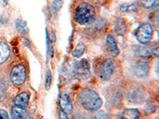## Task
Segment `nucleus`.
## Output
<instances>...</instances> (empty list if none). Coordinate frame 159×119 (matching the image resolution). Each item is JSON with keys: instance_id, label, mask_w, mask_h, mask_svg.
Here are the masks:
<instances>
[{"instance_id": "1", "label": "nucleus", "mask_w": 159, "mask_h": 119, "mask_svg": "<svg viewBox=\"0 0 159 119\" xmlns=\"http://www.w3.org/2000/svg\"><path fill=\"white\" fill-rule=\"evenodd\" d=\"M80 103L82 107L89 110H97L102 106V99L99 95L92 89H84L80 94Z\"/></svg>"}, {"instance_id": "2", "label": "nucleus", "mask_w": 159, "mask_h": 119, "mask_svg": "<svg viewBox=\"0 0 159 119\" xmlns=\"http://www.w3.org/2000/svg\"><path fill=\"white\" fill-rule=\"evenodd\" d=\"M96 18L94 7L87 2L78 4L74 11L75 21L80 25H88L92 23Z\"/></svg>"}, {"instance_id": "3", "label": "nucleus", "mask_w": 159, "mask_h": 119, "mask_svg": "<svg viewBox=\"0 0 159 119\" xmlns=\"http://www.w3.org/2000/svg\"><path fill=\"white\" fill-rule=\"evenodd\" d=\"M114 64L110 59H103L96 66V74L102 80H108L114 72Z\"/></svg>"}, {"instance_id": "4", "label": "nucleus", "mask_w": 159, "mask_h": 119, "mask_svg": "<svg viewBox=\"0 0 159 119\" xmlns=\"http://www.w3.org/2000/svg\"><path fill=\"white\" fill-rule=\"evenodd\" d=\"M73 75L78 79H86L90 76V63L88 60L82 59L75 64Z\"/></svg>"}, {"instance_id": "5", "label": "nucleus", "mask_w": 159, "mask_h": 119, "mask_svg": "<svg viewBox=\"0 0 159 119\" xmlns=\"http://www.w3.org/2000/svg\"><path fill=\"white\" fill-rule=\"evenodd\" d=\"M10 78L11 82L16 86H21L23 84L26 78L25 66L22 64L15 65L11 69Z\"/></svg>"}, {"instance_id": "6", "label": "nucleus", "mask_w": 159, "mask_h": 119, "mask_svg": "<svg viewBox=\"0 0 159 119\" xmlns=\"http://www.w3.org/2000/svg\"><path fill=\"white\" fill-rule=\"evenodd\" d=\"M153 36V28L149 23L142 24L135 33L136 39L142 44H147Z\"/></svg>"}, {"instance_id": "7", "label": "nucleus", "mask_w": 159, "mask_h": 119, "mask_svg": "<svg viewBox=\"0 0 159 119\" xmlns=\"http://www.w3.org/2000/svg\"><path fill=\"white\" fill-rule=\"evenodd\" d=\"M150 67L149 64L145 61H139L136 63L133 68V72L137 77L144 78L148 75Z\"/></svg>"}, {"instance_id": "8", "label": "nucleus", "mask_w": 159, "mask_h": 119, "mask_svg": "<svg viewBox=\"0 0 159 119\" xmlns=\"http://www.w3.org/2000/svg\"><path fill=\"white\" fill-rule=\"evenodd\" d=\"M59 104L60 107L61 108L62 111L65 112L66 114H72L73 107L72 104L69 99V95L65 93H61L59 97Z\"/></svg>"}, {"instance_id": "9", "label": "nucleus", "mask_w": 159, "mask_h": 119, "mask_svg": "<svg viewBox=\"0 0 159 119\" xmlns=\"http://www.w3.org/2000/svg\"><path fill=\"white\" fill-rule=\"evenodd\" d=\"M106 48L112 56H117L119 54V49L118 48L117 42L111 34H108L106 38Z\"/></svg>"}, {"instance_id": "10", "label": "nucleus", "mask_w": 159, "mask_h": 119, "mask_svg": "<svg viewBox=\"0 0 159 119\" xmlns=\"http://www.w3.org/2000/svg\"><path fill=\"white\" fill-rule=\"evenodd\" d=\"M30 100V95L27 92H22L14 99V104L15 107L25 108L27 106Z\"/></svg>"}, {"instance_id": "11", "label": "nucleus", "mask_w": 159, "mask_h": 119, "mask_svg": "<svg viewBox=\"0 0 159 119\" xmlns=\"http://www.w3.org/2000/svg\"><path fill=\"white\" fill-rule=\"evenodd\" d=\"M114 29L117 35L123 36L127 32V25L125 23V21L121 18H118L115 20Z\"/></svg>"}, {"instance_id": "12", "label": "nucleus", "mask_w": 159, "mask_h": 119, "mask_svg": "<svg viewBox=\"0 0 159 119\" xmlns=\"http://www.w3.org/2000/svg\"><path fill=\"white\" fill-rule=\"evenodd\" d=\"M11 54V50L8 45L4 42H0V64L7 60Z\"/></svg>"}, {"instance_id": "13", "label": "nucleus", "mask_w": 159, "mask_h": 119, "mask_svg": "<svg viewBox=\"0 0 159 119\" xmlns=\"http://www.w3.org/2000/svg\"><path fill=\"white\" fill-rule=\"evenodd\" d=\"M140 113L136 109H126L123 111L119 119H139Z\"/></svg>"}, {"instance_id": "14", "label": "nucleus", "mask_w": 159, "mask_h": 119, "mask_svg": "<svg viewBox=\"0 0 159 119\" xmlns=\"http://www.w3.org/2000/svg\"><path fill=\"white\" fill-rule=\"evenodd\" d=\"M11 117L12 119H26L27 112L22 107H15L11 110Z\"/></svg>"}, {"instance_id": "15", "label": "nucleus", "mask_w": 159, "mask_h": 119, "mask_svg": "<svg viewBox=\"0 0 159 119\" xmlns=\"http://www.w3.org/2000/svg\"><path fill=\"white\" fill-rule=\"evenodd\" d=\"M15 25H16L17 30H18L19 33H23V34H25V33H28L27 25H26V22H24L23 20L17 19Z\"/></svg>"}, {"instance_id": "16", "label": "nucleus", "mask_w": 159, "mask_h": 119, "mask_svg": "<svg viewBox=\"0 0 159 119\" xmlns=\"http://www.w3.org/2000/svg\"><path fill=\"white\" fill-rule=\"evenodd\" d=\"M85 51V45L82 43H79L76 46V48L74 49L73 52H72V56L74 57H80L82 54Z\"/></svg>"}, {"instance_id": "17", "label": "nucleus", "mask_w": 159, "mask_h": 119, "mask_svg": "<svg viewBox=\"0 0 159 119\" xmlns=\"http://www.w3.org/2000/svg\"><path fill=\"white\" fill-rule=\"evenodd\" d=\"M63 4V0H54L52 4V12L53 16H56Z\"/></svg>"}, {"instance_id": "18", "label": "nucleus", "mask_w": 159, "mask_h": 119, "mask_svg": "<svg viewBox=\"0 0 159 119\" xmlns=\"http://www.w3.org/2000/svg\"><path fill=\"white\" fill-rule=\"evenodd\" d=\"M159 3V0H142V5L143 7L149 9V8L154 7V6Z\"/></svg>"}, {"instance_id": "19", "label": "nucleus", "mask_w": 159, "mask_h": 119, "mask_svg": "<svg viewBox=\"0 0 159 119\" xmlns=\"http://www.w3.org/2000/svg\"><path fill=\"white\" fill-rule=\"evenodd\" d=\"M92 119H109L108 115L103 110H99L92 115Z\"/></svg>"}, {"instance_id": "20", "label": "nucleus", "mask_w": 159, "mask_h": 119, "mask_svg": "<svg viewBox=\"0 0 159 119\" xmlns=\"http://www.w3.org/2000/svg\"><path fill=\"white\" fill-rule=\"evenodd\" d=\"M137 8V6L135 3L128 4V3H124L120 7V9L122 11H135Z\"/></svg>"}, {"instance_id": "21", "label": "nucleus", "mask_w": 159, "mask_h": 119, "mask_svg": "<svg viewBox=\"0 0 159 119\" xmlns=\"http://www.w3.org/2000/svg\"><path fill=\"white\" fill-rule=\"evenodd\" d=\"M7 84L4 80H1L0 81V100H2L4 97V95L7 90Z\"/></svg>"}, {"instance_id": "22", "label": "nucleus", "mask_w": 159, "mask_h": 119, "mask_svg": "<svg viewBox=\"0 0 159 119\" xmlns=\"http://www.w3.org/2000/svg\"><path fill=\"white\" fill-rule=\"evenodd\" d=\"M51 81H52V74H51L50 71H47L46 77H45V88L47 90L50 87Z\"/></svg>"}, {"instance_id": "23", "label": "nucleus", "mask_w": 159, "mask_h": 119, "mask_svg": "<svg viewBox=\"0 0 159 119\" xmlns=\"http://www.w3.org/2000/svg\"><path fill=\"white\" fill-rule=\"evenodd\" d=\"M154 19L155 21L156 25L159 27V6L156 8V10L154 12Z\"/></svg>"}, {"instance_id": "24", "label": "nucleus", "mask_w": 159, "mask_h": 119, "mask_svg": "<svg viewBox=\"0 0 159 119\" xmlns=\"http://www.w3.org/2000/svg\"><path fill=\"white\" fill-rule=\"evenodd\" d=\"M0 119H10L8 113L5 110L0 109Z\"/></svg>"}, {"instance_id": "25", "label": "nucleus", "mask_w": 159, "mask_h": 119, "mask_svg": "<svg viewBox=\"0 0 159 119\" xmlns=\"http://www.w3.org/2000/svg\"><path fill=\"white\" fill-rule=\"evenodd\" d=\"M59 117L60 119H68L67 117V114H65V112H63L62 110L59 112Z\"/></svg>"}, {"instance_id": "26", "label": "nucleus", "mask_w": 159, "mask_h": 119, "mask_svg": "<svg viewBox=\"0 0 159 119\" xmlns=\"http://www.w3.org/2000/svg\"><path fill=\"white\" fill-rule=\"evenodd\" d=\"M152 53H153V55H154V56H155L156 57L159 58V46H157V48H155V49L153 50Z\"/></svg>"}, {"instance_id": "27", "label": "nucleus", "mask_w": 159, "mask_h": 119, "mask_svg": "<svg viewBox=\"0 0 159 119\" xmlns=\"http://www.w3.org/2000/svg\"><path fill=\"white\" fill-rule=\"evenodd\" d=\"M0 2H1L2 4H3L4 6H7L8 3V0H0Z\"/></svg>"}, {"instance_id": "28", "label": "nucleus", "mask_w": 159, "mask_h": 119, "mask_svg": "<svg viewBox=\"0 0 159 119\" xmlns=\"http://www.w3.org/2000/svg\"><path fill=\"white\" fill-rule=\"evenodd\" d=\"M156 72H157V74H159V61L157 62V65H156Z\"/></svg>"}]
</instances>
